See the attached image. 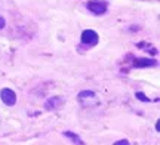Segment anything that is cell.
I'll list each match as a JSON object with an SVG mask.
<instances>
[{
    "mask_svg": "<svg viewBox=\"0 0 160 145\" xmlns=\"http://www.w3.org/2000/svg\"><path fill=\"white\" fill-rule=\"evenodd\" d=\"M86 7L92 12V13H95V15H102L105 13L107 11V3H104V2H99V0H91Z\"/></svg>",
    "mask_w": 160,
    "mask_h": 145,
    "instance_id": "1",
    "label": "cell"
},
{
    "mask_svg": "<svg viewBox=\"0 0 160 145\" xmlns=\"http://www.w3.org/2000/svg\"><path fill=\"white\" fill-rule=\"evenodd\" d=\"M82 43H85L88 46H93L98 43V34L93 30H85L82 33Z\"/></svg>",
    "mask_w": 160,
    "mask_h": 145,
    "instance_id": "2",
    "label": "cell"
},
{
    "mask_svg": "<svg viewBox=\"0 0 160 145\" xmlns=\"http://www.w3.org/2000/svg\"><path fill=\"white\" fill-rule=\"evenodd\" d=\"M0 98H2V101H3L6 105H15V102H17V95H15V92L11 90V89H8V87L2 89Z\"/></svg>",
    "mask_w": 160,
    "mask_h": 145,
    "instance_id": "3",
    "label": "cell"
},
{
    "mask_svg": "<svg viewBox=\"0 0 160 145\" xmlns=\"http://www.w3.org/2000/svg\"><path fill=\"white\" fill-rule=\"evenodd\" d=\"M61 104H62V99L58 98V96H52V98H49L48 101H46L45 107L48 108V110H55V108H58Z\"/></svg>",
    "mask_w": 160,
    "mask_h": 145,
    "instance_id": "4",
    "label": "cell"
},
{
    "mask_svg": "<svg viewBox=\"0 0 160 145\" xmlns=\"http://www.w3.org/2000/svg\"><path fill=\"white\" fill-rule=\"evenodd\" d=\"M153 65H156V61H153V59H137V61L133 62V67H135V68L153 67Z\"/></svg>",
    "mask_w": 160,
    "mask_h": 145,
    "instance_id": "5",
    "label": "cell"
},
{
    "mask_svg": "<svg viewBox=\"0 0 160 145\" xmlns=\"http://www.w3.org/2000/svg\"><path fill=\"white\" fill-rule=\"evenodd\" d=\"M64 135H65V136H68L70 139H73V141H74V144H76V145H83V141L80 139V138L77 136V135L73 133V132H64Z\"/></svg>",
    "mask_w": 160,
    "mask_h": 145,
    "instance_id": "6",
    "label": "cell"
},
{
    "mask_svg": "<svg viewBox=\"0 0 160 145\" xmlns=\"http://www.w3.org/2000/svg\"><path fill=\"white\" fill-rule=\"evenodd\" d=\"M79 96H80V98H91V96H95V93H93V92H89V90H86V92H80Z\"/></svg>",
    "mask_w": 160,
    "mask_h": 145,
    "instance_id": "7",
    "label": "cell"
},
{
    "mask_svg": "<svg viewBox=\"0 0 160 145\" xmlns=\"http://www.w3.org/2000/svg\"><path fill=\"white\" fill-rule=\"evenodd\" d=\"M137 98H138V99H142V101H145V102H148V101H150V99L145 98V95H144V93H141V92L137 93Z\"/></svg>",
    "mask_w": 160,
    "mask_h": 145,
    "instance_id": "8",
    "label": "cell"
},
{
    "mask_svg": "<svg viewBox=\"0 0 160 145\" xmlns=\"http://www.w3.org/2000/svg\"><path fill=\"white\" fill-rule=\"evenodd\" d=\"M114 145H129V142H128L126 139H122V141H117Z\"/></svg>",
    "mask_w": 160,
    "mask_h": 145,
    "instance_id": "9",
    "label": "cell"
},
{
    "mask_svg": "<svg viewBox=\"0 0 160 145\" xmlns=\"http://www.w3.org/2000/svg\"><path fill=\"white\" fill-rule=\"evenodd\" d=\"M5 25H6V22H5V19H3V18L0 17V30H2V28H5Z\"/></svg>",
    "mask_w": 160,
    "mask_h": 145,
    "instance_id": "10",
    "label": "cell"
}]
</instances>
